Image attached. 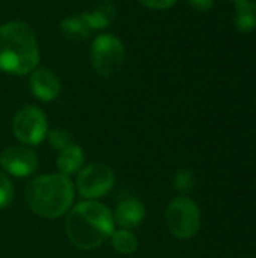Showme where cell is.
Segmentation results:
<instances>
[{"mask_svg": "<svg viewBox=\"0 0 256 258\" xmlns=\"http://www.w3.org/2000/svg\"><path fill=\"white\" fill-rule=\"evenodd\" d=\"M65 231L69 242L77 249L94 251L113 234V213L103 203L84 200L68 212Z\"/></svg>", "mask_w": 256, "mask_h": 258, "instance_id": "cell-1", "label": "cell"}, {"mask_svg": "<svg viewBox=\"0 0 256 258\" xmlns=\"http://www.w3.org/2000/svg\"><path fill=\"white\" fill-rule=\"evenodd\" d=\"M75 187L69 177L44 174L32 178L24 189L27 207L44 219H57L72 207Z\"/></svg>", "mask_w": 256, "mask_h": 258, "instance_id": "cell-2", "label": "cell"}, {"mask_svg": "<svg viewBox=\"0 0 256 258\" xmlns=\"http://www.w3.org/2000/svg\"><path fill=\"white\" fill-rule=\"evenodd\" d=\"M39 62V47L33 29L20 20L0 26V70L24 76Z\"/></svg>", "mask_w": 256, "mask_h": 258, "instance_id": "cell-3", "label": "cell"}, {"mask_svg": "<svg viewBox=\"0 0 256 258\" xmlns=\"http://www.w3.org/2000/svg\"><path fill=\"white\" fill-rule=\"evenodd\" d=\"M164 221L172 236L181 240H189L199 233L202 216L193 200L178 197L169 203L164 213Z\"/></svg>", "mask_w": 256, "mask_h": 258, "instance_id": "cell-4", "label": "cell"}, {"mask_svg": "<svg viewBox=\"0 0 256 258\" xmlns=\"http://www.w3.org/2000/svg\"><path fill=\"white\" fill-rule=\"evenodd\" d=\"M125 59V47L124 42L112 35V33H103L98 35L91 47V60L94 70L103 76L110 77L116 74Z\"/></svg>", "mask_w": 256, "mask_h": 258, "instance_id": "cell-5", "label": "cell"}, {"mask_svg": "<svg viewBox=\"0 0 256 258\" xmlns=\"http://www.w3.org/2000/svg\"><path fill=\"white\" fill-rule=\"evenodd\" d=\"M115 186V174L110 166L94 162L77 172L75 189L84 200H97L107 195Z\"/></svg>", "mask_w": 256, "mask_h": 258, "instance_id": "cell-6", "label": "cell"}, {"mask_svg": "<svg viewBox=\"0 0 256 258\" xmlns=\"http://www.w3.org/2000/svg\"><path fill=\"white\" fill-rule=\"evenodd\" d=\"M12 132L15 138L26 147L41 144L48 133V122L45 113L36 106L21 107L12 121Z\"/></svg>", "mask_w": 256, "mask_h": 258, "instance_id": "cell-7", "label": "cell"}, {"mask_svg": "<svg viewBox=\"0 0 256 258\" xmlns=\"http://www.w3.org/2000/svg\"><path fill=\"white\" fill-rule=\"evenodd\" d=\"M39 165L38 154L26 147V145H17L9 147L2 151L0 154V166L2 169L17 178H24L36 172Z\"/></svg>", "mask_w": 256, "mask_h": 258, "instance_id": "cell-8", "label": "cell"}, {"mask_svg": "<svg viewBox=\"0 0 256 258\" xmlns=\"http://www.w3.org/2000/svg\"><path fill=\"white\" fill-rule=\"evenodd\" d=\"M30 89L41 101H53L60 94V80L48 68H35L30 76Z\"/></svg>", "mask_w": 256, "mask_h": 258, "instance_id": "cell-9", "label": "cell"}, {"mask_svg": "<svg viewBox=\"0 0 256 258\" xmlns=\"http://www.w3.org/2000/svg\"><path fill=\"white\" fill-rule=\"evenodd\" d=\"M146 218V207L142 201L136 198L122 200L115 209V224L124 230H134L142 225Z\"/></svg>", "mask_w": 256, "mask_h": 258, "instance_id": "cell-10", "label": "cell"}, {"mask_svg": "<svg viewBox=\"0 0 256 258\" xmlns=\"http://www.w3.org/2000/svg\"><path fill=\"white\" fill-rule=\"evenodd\" d=\"M56 166L59 174L71 177L72 174H77L84 166V154L80 145L71 144L66 148L60 150L57 154Z\"/></svg>", "mask_w": 256, "mask_h": 258, "instance_id": "cell-11", "label": "cell"}, {"mask_svg": "<svg viewBox=\"0 0 256 258\" xmlns=\"http://www.w3.org/2000/svg\"><path fill=\"white\" fill-rule=\"evenodd\" d=\"M83 18L86 20V23L89 24V27L92 30L97 29H106L107 26L112 24V21L116 17V6L113 2H101L94 11L91 12H83L81 14Z\"/></svg>", "mask_w": 256, "mask_h": 258, "instance_id": "cell-12", "label": "cell"}, {"mask_svg": "<svg viewBox=\"0 0 256 258\" xmlns=\"http://www.w3.org/2000/svg\"><path fill=\"white\" fill-rule=\"evenodd\" d=\"M60 30H62L63 36L71 41H84L89 38V35L92 32V29L89 27V24L86 23V20L83 18L81 14L71 15V17H66L65 20H62Z\"/></svg>", "mask_w": 256, "mask_h": 258, "instance_id": "cell-13", "label": "cell"}, {"mask_svg": "<svg viewBox=\"0 0 256 258\" xmlns=\"http://www.w3.org/2000/svg\"><path fill=\"white\" fill-rule=\"evenodd\" d=\"M234 23L240 32H252L256 29V2L244 0L237 3Z\"/></svg>", "mask_w": 256, "mask_h": 258, "instance_id": "cell-14", "label": "cell"}, {"mask_svg": "<svg viewBox=\"0 0 256 258\" xmlns=\"http://www.w3.org/2000/svg\"><path fill=\"white\" fill-rule=\"evenodd\" d=\"M110 242L113 249L121 255H131L139 249V239L131 230H115L110 236Z\"/></svg>", "mask_w": 256, "mask_h": 258, "instance_id": "cell-15", "label": "cell"}, {"mask_svg": "<svg viewBox=\"0 0 256 258\" xmlns=\"http://www.w3.org/2000/svg\"><path fill=\"white\" fill-rule=\"evenodd\" d=\"M195 174L190 171V169H180L175 172V177H174V186L178 192L181 194H187L190 190H193L195 187Z\"/></svg>", "mask_w": 256, "mask_h": 258, "instance_id": "cell-16", "label": "cell"}, {"mask_svg": "<svg viewBox=\"0 0 256 258\" xmlns=\"http://www.w3.org/2000/svg\"><path fill=\"white\" fill-rule=\"evenodd\" d=\"M47 138H48L50 145L54 150H57V151H60V150L66 148L68 145L74 144L71 135L66 130H63V128H53V130H50L47 133Z\"/></svg>", "mask_w": 256, "mask_h": 258, "instance_id": "cell-17", "label": "cell"}, {"mask_svg": "<svg viewBox=\"0 0 256 258\" xmlns=\"http://www.w3.org/2000/svg\"><path fill=\"white\" fill-rule=\"evenodd\" d=\"M14 200V186L5 172H0V210L11 206Z\"/></svg>", "mask_w": 256, "mask_h": 258, "instance_id": "cell-18", "label": "cell"}, {"mask_svg": "<svg viewBox=\"0 0 256 258\" xmlns=\"http://www.w3.org/2000/svg\"><path fill=\"white\" fill-rule=\"evenodd\" d=\"M143 6L149 8V9H155V11H163L167 9L170 6H174L177 3V0H139Z\"/></svg>", "mask_w": 256, "mask_h": 258, "instance_id": "cell-19", "label": "cell"}, {"mask_svg": "<svg viewBox=\"0 0 256 258\" xmlns=\"http://www.w3.org/2000/svg\"><path fill=\"white\" fill-rule=\"evenodd\" d=\"M187 3L198 11H208L214 5V0H187Z\"/></svg>", "mask_w": 256, "mask_h": 258, "instance_id": "cell-20", "label": "cell"}, {"mask_svg": "<svg viewBox=\"0 0 256 258\" xmlns=\"http://www.w3.org/2000/svg\"><path fill=\"white\" fill-rule=\"evenodd\" d=\"M232 2H235V3H240V2H244V0H232Z\"/></svg>", "mask_w": 256, "mask_h": 258, "instance_id": "cell-21", "label": "cell"}]
</instances>
